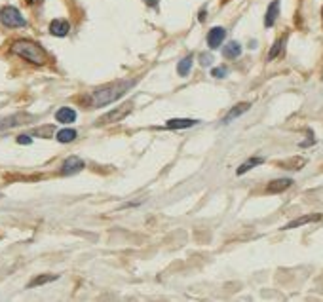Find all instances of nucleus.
<instances>
[{
  "label": "nucleus",
  "instance_id": "obj_8",
  "mask_svg": "<svg viewBox=\"0 0 323 302\" xmlns=\"http://www.w3.org/2000/svg\"><path fill=\"white\" fill-rule=\"evenodd\" d=\"M291 186H293V179L283 177V179L272 181V183L266 186V192H270V194H278V192H283V190H287V188H291Z\"/></svg>",
  "mask_w": 323,
  "mask_h": 302
},
{
  "label": "nucleus",
  "instance_id": "obj_11",
  "mask_svg": "<svg viewBox=\"0 0 323 302\" xmlns=\"http://www.w3.org/2000/svg\"><path fill=\"white\" fill-rule=\"evenodd\" d=\"M249 108H251V103H238V105H234V107L230 108V112H228V114L222 118V124H230L232 120H236L238 116L245 114Z\"/></svg>",
  "mask_w": 323,
  "mask_h": 302
},
{
  "label": "nucleus",
  "instance_id": "obj_9",
  "mask_svg": "<svg viewBox=\"0 0 323 302\" xmlns=\"http://www.w3.org/2000/svg\"><path fill=\"white\" fill-rule=\"evenodd\" d=\"M68 31H70V25L67 19H53V21L50 23V33L53 34V36H59V38H63L68 34Z\"/></svg>",
  "mask_w": 323,
  "mask_h": 302
},
{
  "label": "nucleus",
  "instance_id": "obj_27",
  "mask_svg": "<svg viewBox=\"0 0 323 302\" xmlns=\"http://www.w3.org/2000/svg\"><path fill=\"white\" fill-rule=\"evenodd\" d=\"M147 2H149L151 6H156V4H158V0H147Z\"/></svg>",
  "mask_w": 323,
  "mask_h": 302
},
{
  "label": "nucleus",
  "instance_id": "obj_6",
  "mask_svg": "<svg viewBox=\"0 0 323 302\" xmlns=\"http://www.w3.org/2000/svg\"><path fill=\"white\" fill-rule=\"evenodd\" d=\"M29 120H33V116H27V114H16V116L2 118V120H0V131L12 130V128L23 126V124H25V122H29Z\"/></svg>",
  "mask_w": 323,
  "mask_h": 302
},
{
  "label": "nucleus",
  "instance_id": "obj_17",
  "mask_svg": "<svg viewBox=\"0 0 323 302\" xmlns=\"http://www.w3.org/2000/svg\"><path fill=\"white\" fill-rule=\"evenodd\" d=\"M57 141L59 143H63V145H68V143H72L76 137H78V133L76 130H72V128H65V130H59L57 131Z\"/></svg>",
  "mask_w": 323,
  "mask_h": 302
},
{
  "label": "nucleus",
  "instance_id": "obj_7",
  "mask_svg": "<svg viewBox=\"0 0 323 302\" xmlns=\"http://www.w3.org/2000/svg\"><path fill=\"white\" fill-rule=\"evenodd\" d=\"M224 38H226V31H224L222 27H213V29L207 33V46H209L211 50H217L221 44L224 42Z\"/></svg>",
  "mask_w": 323,
  "mask_h": 302
},
{
  "label": "nucleus",
  "instance_id": "obj_25",
  "mask_svg": "<svg viewBox=\"0 0 323 302\" xmlns=\"http://www.w3.org/2000/svg\"><path fill=\"white\" fill-rule=\"evenodd\" d=\"M314 143H316V141H314V133L308 130V141H306V143H301V147H310V145H314Z\"/></svg>",
  "mask_w": 323,
  "mask_h": 302
},
{
  "label": "nucleus",
  "instance_id": "obj_24",
  "mask_svg": "<svg viewBox=\"0 0 323 302\" xmlns=\"http://www.w3.org/2000/svg\"><path fill=\"white\" fill-rule=\"evenodd\" d=\"M17 143H19V145H31L33 139H31V135H19V137H17Z\"/></svg>",
  "mask_w": 323,
  "mask_h": 302
},
{
  "label": "nucleus",
  "instance_id": "obj_14",
  "mask_svg": "<svg viewBox=\"0 0 323 302\" xmlns=\"http://www.w3.org/2000/svg\"><path fill=\"white\" fill-rule=\"evenodd\" d=\"M260 164H264V158H262V156H251L249 160H245V162L238 168L236 175H245L247 171H251L253 168H257V166H260Z\"/></svg>",
  "mask_w": 323,
  "mask_h": 302
},
{
  "label": "nucleus",
  "instance_id": "obj_1",
  "mask_svg": "<svg viewBox=\"0 0 323 302\" xmlns=\"http://www.w3.org/2000/svg\"><path fill=\"white\" fill-rule=\"evenodd\" d=\"M131 86H133V82L128 80V82H116L110 86L99 87L89 95V105L95 108L107 107L110 103H114L116 99H120V95H124Z\"/></svg>",
  "mask_w": 323,
  "mask_h": 302
},
{
  "label": "nucleus",
  "instance_id": "obj_3",
  "mask_svg": "<svg viewBox=\"0 0 323 302\" xmlns=\"http://www.w3.org/2000/svg\"><path fill=\"white\" fill-rule=\"evenodd\" d=\"M0 21H2V25L10 27V29H19V27L27 25L25 17L21 16V12L17 8H14V6H4L0 10Z\"/></svg>",
  "mask_w": 323,
  "mask_h": 302
},
{
  "label": "nucleus",
  "instance_id": "obj_15",
  "mask_svg": "<svg viewBox=\"0 0 323 302\" xmlns=\"http://www.w3.org/2000/svg\"><path fill=\"white\" fill-rule=\"evenodd\" d=\"M55 118H57V122H61V124H72V122L76 120V110L70 107H63L55 112Z\"/></svg>",
  "mask_w": 323,
  "mask_h": 302
},
{
  "label": "nucleus",
  "instance_id": "obj_20",
  "mask_svg": "<svg viewBox=\"0 0 323 302\" xmlns=\"http://www.w3.org/2000/svg\"><path fill=\"white\" fill-rule=\"evenodd\" d=\"M283 46H285V36H281V38H278V40L274 42L272 50L268 51V61H272V59H276V57L280 55L281 51H283Z\"/></svg>",
  "mask_w": 323,
  "mask_h": 302
},
{
  "label": "nucleus",
  "instance_id": "obj_5",
  "mask_svg": "<svg viewBox=\"0 0 323 302\" xmlns=\"http://www.w3.org/2000/svg\"><path fill=\"white\" fill-rule=\"evenodd\" d=\"M82 169H84V160L78 158V156L67 158L63 162V166H61V173L63 175H74V173L82 171Z\"/></svg>",
  "mask_w": 323,
  "mask_h": 302
},
{
  "label": "nucleus",
  "instance_id": "obj_10",
  "mask_svg": "<svg viewBox=\"0 0 323 302\" xmlns=\"http://www.w3.org/2000/svg\"><path fill=\"white\" fill-rule=\"evenodd\" d=\"M278 16H280V0H274V2H270L268 10H266V16H264V27H266V29L274 27V23H276V19H278Z\"/></svg>",
  "mask_w": 323,
  "mask_h": 302
},
{
  "label": "nucleus",
  "instance_id": "obj_2",
  "mask_svg": "<svg viewBox=\"0 0 323 302\" xmlns=\"http://www.w3.org/2000/svg\"><path fill=\"white\" fill-rule=\"evenodd\" d=\"M12 53L19 55L21 59L33 63V65H44L46 63V51L42 50V46L33 40H27V38H19L12 44Z\"/></svg>",
  "mask_w": 323,
  "mask_h": 302
},
{
  "label": "nucleus",
  "instance_id": "obj_16",
  "mask_svg": "<svg viewBox=\"0 0 323 302\" xmlns=\"http://www.w3.org/2000/svg\"><path fill=\"white\" fill-rule=\"evenodd\" d=\"M222 55L226 57V59H236L241 55V44L236 42V40H232V42H228L224 46V50H222Z\"/></svg>",
  "mask_w": 323,
  "mask_h": 302
},
{
  "label": "nucleus",
  "instance_id": "obj_13",
  "mask_svg": "<svg viewBox=\"0 0 323 302\" xmlns=\"http://www.w3.org/2000/svg\"><path fill=\"white\" fill-rule=\"evenodd\" d=\"M198 124V120H190V118H175V120H170L166 124L168 130H188Z\"/></svg>",
  "mask_w": 323,
  "mask_h": 302
},
{
  "label": "nucleus",
  "instance_id": "obj_12",
  "mask_svg": "<svg viewBox=\"0 0 323 302\" xmlns=\"http://www.w3.org/2000/svg\"><path fill=\"white\" fill-rule=\"evenodd\" d=\"M316 220H322V215H320V213H316V215H304V217H299V218H295V220L287 222V224L283 226V230H291V228H299V226H304V224H308V222H316Z\"/></svg>",
  "mask_w": 323,
  "mask_h": 302
},
{
  "label": "nucleus",
  "instance_id": "obj_18",
  "mask_svg": "<svg viewBox=\"0 0 323 302\" xmlns=\"http://www.w3.org/2000/svg\"><path fill=\"white\" fill-rule=\"evenodd\" d=\"M59 280V276H55V274H42V276H36L34 280L29 281V289H33V287H40V285H46V283H51V281Z\"/></svg>",
  "mask_w": 323,
  "mask_h": 302
},
{
  "label": "nucleus",
  "instance_id": "obj_4",
  "mask_svg": "<svg viewBox=\"0 0 323 302\" xmlns=\"http://www.w3.org/2000/svg\"><path fill=\"white\" fill-rule=\"evenodd\" d=\"M131 108H133V101H126L124 105L112 108L110 112L103 114V116L95 122V126H103V124H114V122H120L122 118H126L129 112H131Z\"/></svg>",
  "mask_w": 323,
  "mask_h": 302
},
{
  "label": "nucleus",
  "instance_id": "obj_22",
  "mask_svg": "<svg viewBox=\"0 0 323 302\" xmlns=\"http://www.w3.org/2000/svg\"><path fill=\"white\" fill-rule=\"evenodd\" d=\"M226 74H228V68H226V67H217V68L211 70V76H215V78H224Z\"/></svg>",
  "mask_w": 323,
  "mask_h": 302
},
{
  "label": "nucleus",
  "instance_id": "obj_26",
  "mask_svg": "<svg viewBox=\"0 0 323 302\" xmlns=\"http://www.w3.org/2000/svg\"><path fill=\"white\" fill-rule=\"evenodd\" d=\"M40 0H27V4H31V6H34V4H38Z\"/></svg>",
  "mask_w": 323,
  "mask_h": 302
},
{
  "label": "nucleus",
  "instance_id": "obj_19",
  "mask_svg": "<svg viewBox=\"0 0 323 302\" xmlns=\"http://www.w3.org/2000/svg\"><path fill=\"white\" fill-rule=\"evenodd\" d=\"M192 63H194V57L192 55H187L185 59H181V61H179L177 72H179L181 76H188V72H190V68H192Z\"/></svg>",
  "mask_w": 323,
  "mask_h": 302
},
{
  "label": "nucleus",
  "instance_id": "obj_28",
  "mask_svg": "<svg viewBox=\"0 0 323 302\" xmlns=\"http://www.w3.org/2000/svg\"><path fill=\"white\" fill-rule=\"evenodd\" d=\"M322 17H323V10H322Z\"/></svg>",
  "mask_w": 323,
  "mask_h": 302
},
{
  "label": "nucleus",
  "instance_id": "obj_21",
  "mask_svg": "<svg viewBox=\"0 0 323 302\" xmlns=\"http://www.w3.org/2000/svg\"><path fill=\"white\" fill-rule=\"evenodd\" d=\"M36 137H51L53 135V126H46V128H36L33 131Z\"/></svg>",
  "mask_w": 323,
  "mask_h": 302
},
{
  "label": "nucleus",
  "instance_id": "obj_23",
  "mask_svg": "<svg viewBox=\"0 0 323 302\" xmlns=\"http://www.w3.org/2000/svg\"><path fill=\"white\" fill-rule=\"evenodd\" d=\"M200 63H202V67H209L213 63V55L211 53H202L200 55Z\"/></svg>",
  "mask_w": 323,
  "mask_h": 302
}]
</instances>
